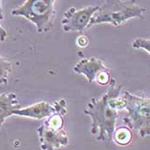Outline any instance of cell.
Here are the masks:
<instances>
[{
	"mask_svg": "<svg viewBox=\"0 0 150 150\" xmlns=\"http://www.w3.org/2000/svg\"><path fill=\"white\" fill-rule=\"evenodd\" d=\"M109 86L108 91L100 99L92 98L84 109V113L92 118L91 134L95 136L98 132L96 139L103 142L112 139L118 112L111 105V100L120 95L124 84L112 78Z\"/></svg>",
	"mask_w": 150,
	"mask_h": 150,
	"instance_id": "1",
	"label": "cell"
},
{
	"mask_svg": "<svg viewBox=\"0 0 150 150\" xmlns=\"http://www.w3.org/2000/svg\"><path fill=\"white\" fill-rule=\"evenodd\" d=\"M145 12L146 8L140 6L136 0H106L93 14L87 28L101 23L119 27L132 18L144 19Z\"/></svg>",
	"mask_w": 150,
	"mask_h": 150,
	"instance_id": "2",
	"label": "cell"
},
{
	"mask_svg": "<svg viewBox=\"0 0 150 150\" xmlns=\"http://www.w3.org/2000/svg\"><path fill=\"white\" fill-rule=\"evenodd\" d=\"M55 4L54 0H27L11 13L14 16L27 18L35 24L39 34H46L53 25L56 16Z\"/></svg>",
	"mask_w": 150,
	"mask_h": 150,
	"instance_id": "3",
	"label": "cell"
},
{
	"mask_svg": "<svg viewBox=\"0 0 150 150\" xmlns=\"http://www.w3.org/2000/svg\"><path fill=\"white\" fill-rule=\"evenodd\" d=\"M123 98L125 100V109L127 110V116L124 118L127 127L137 130L142 138L149 137V99L140 97L128 91L124 92Z\"/></svg>",
	"mask_w": 150,
	"mask_h": 150,
	"instance_id": "4",
	"label": "cell"
},
{
	"mask_svg": "<svg viewBox=\"0 0 150 150\" xmlns=\"http://www.w3.org/2000/svg\"><path fill=\"white\" fill-rule=\"evenodd\" d=\"M100 6H88L80 10L74 7L69 8L64 12L62 20V26L64 32H80L81 33L90 22L93 14L99 10Z\"/></svg>",
	"mask_w": 150,
	"mask_h": 150,
	"instance_id": "5",
	"label": "cell"
},
{
	"mask_svg": "<svg viewBox=\"0 0 150 150\" xmlns=\"http://www.w3.org/2000/svg\"><path fill=\"white\" fill-rule=\"evenodd\" d=\"M37 131L40 147L42 150H57L69 144V136L64 129L52 127L44 121Z\"/></svg>",
	"mask_w": 150,
	"mask_h": 150,
	"instance_id": "6",
	"label": "cell"
},
{
	"mask_svg": "<svg viewBox=\"0 0 150 150\" xmlns=\"http://www.w3.org/2000/svg\"><path fill=\"white\" fill-rule=\"evenodd\" d=\"M106 69L107 68L105 66L103 62L100 59L94 57L81 59L73 67L74 72H76V74L83 75L88 82L95 81L98 74Z\"/></svg>",
	"mask_w": 150,
	"mask_h": 150,
	"instance_id": "7",
	"label": "cell"
},
{
	"mask_svg": "<svg viewBox=\"0 0 150 150\" xmlns=\"http://www.w3.org/2000/svg\"><path fill=\"white\" fill-rule=\"evenodd\" d=\"M54 107L46 101H40L29 106L20 108L13 112V115L27 117L35 119H44L53 114Z\"/></svg>",
	"mask_w": 150,
	"mask_h": 150,
	"instance_id": "8",
	"label": "cell"
},
{
	"mask_svg": "<svg viewBox=\"0 0 150 150\" xmlns=\"http://www.w3.org/2000/svg\"><path fill=\"white\" fill-rule=\"evenodd\" d=\"M22 108L17 95L15 93H0V129L9 117L13 115V112Z\"/></svg>",
	"mask_w": 150,
	"mask_h": 150,
	"instance_id": "9",
	"label": "cell"
},
{
	"mask_svg": "<svg viewBox=\"0 0 150 150\" xmlns=\"http://www.w3.org/2000/svg\"><path fill=\"white\" fill-rule=\"evenodd\" d=\"M133 139L132 131L127 126H120L115 129V131L112 135V140L116 144L125 147L128 146Z\"/></svg>",
	"mask_w": 150,
	"mask_h": 150,
	"instance_id": "10",
	"label": "cell"
},
{
	"mask_svg": "<svg viewBox=\"0 0 150 150\" xmlns=\"http://www.w3.org/2000/svg\"><path fill=\"white\" fill-rule=\"evenodd\" d=\"M12 64L0 56V84H7L12 72Z\"/></svg>",
	"mask_w": 150,
	"mask_h": 150,
	"instance_id": "11",
	"label": "cell"
},
{
	"mask_svg": "<svg viewBox=\"0 0 150 150\" xmlns=\"http://www.w3.org/2000/svg\"><path fill=\"white\" fill-rule=\"evenodd\" d=\"M131 46L135 49H142L146 51L149 54L150 53V41L149 39L145 38H137L133 40Z\"/></svg>",
	"mask_w": 150,
	"mask_h": 150,
	"instance_id": "12",
	"label": "cell"
},
{
	"mask_svg": "<svg viewBox=\"0 0 150 150\" xmlns=\"http://www.w3.org/2000/svg\"><path fill=\"white\" fill-rule=\"evenodd\" d=\"M111 79H112V77H111L110 70L106 69L105 70H102L101 72H100L98 74L94 81H96L100 86H107V85H109Z\"/></svg>",
	"mask_w": 150,
	"mask_h": 150,
	"instance_id": "13",
	"label": "cell"
},
{
	"mask_svg": "<svg viewBox=\"0 0 150 150\" xmlns=\"http://www.w3.org/2000/svg\"><path fill=\"white\" fill-rule=\"evenodd\" d=\"M88 43H89L88 38L85 35H81L77 39V45L80 47H86V46H88Z\"/></svg>",
	"mask_w": 150,
	"mask_h": 150,
	"instance_id": "14",
	"label": "cell"
},
{
	"mask_svg": "<svg viewBox=\"0 0 150 150\" xmlns=\"http://www.w3.org/2000/svg\"><path fill=\"white\" fill-rule=\"evenodd\" d=\"M8 36V32L0 25V41H4Z\"/></svg>",
	"mask_w": 150,
	"mask_h": 150,
	"instance_id": "15",
	"label": "cell"
},
{
	"mask_svg": "<svg viewBox=\"0 0 150 150\" xmlns=\"http://www.w3.org/2000/svg\"><path fill=\"white\" fill-rule=\"evenodd\" d=\"M1 4H2V2L0 1V20H2L3 19V11H2V8H1Z\"/></svg>",
	"mask_w": 150,
	"mask_h": 150,
	"instance_id": "16",
	"label": "cell"
}]
</instances>
